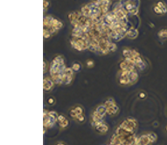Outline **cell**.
Segmentation results:
<instances>
[{"mask_svg": "<svg viewBox=\"0 0 167 145\" xmlns=\"http://www.w3.org/2000/svg\"><path fill=\"white\" fill-rule=\"evenodd\" d=\"M66 68L67 66H66L63 56L57 55L53 59L49 66V72H50V77L54 80L55 84L63 85V76Z\"/></svg>", "mask_w": 167, "mask_h": 145, "instance_id": "1", "label": "cell"}, {"mask_svg": "<svg viewBox=\"0 0 167 145\" xmlns=\"http://www.w3.org/2000/svg\"><path fill=\"white\" fill-rule=\"evenodd\" d=\"M89 37L88 33H84L83 35L80 37H74L72 36V38L70 40V43L72 47L74 50L78 52H81L83 50L88 49V45H89Z\"/></svg>", "mask_w": 167, "mask_h": 145, "instance_id": "2", "label": "cell"}, {"mask_svg": "<svg viewBox=\"0 0 167 145\" xmlns=\"http://www.w3.org/2000/svg\"><path fill=\"white\" fill-rule=\"evenodd\" d=\"M137 121L136 119H134V118H127L120 124L121 128H124V130H126L129 132H131V133H134V131L137 128Z\"/></svg>", "mask_w": 167, "mask_h": 145, "instance_id": "3", "label": "cell"}, {"mask_svg": "<svg viewBox=\"0 0 167 145\" xmlns=\"http://www.w3.org/2000/svg\"><path fill=\"white\" fill-rule=\"evenodd\" d=\"M57 119L49 116V112L47 109H44L43 114V125H44V133H46L47 128H51L55 125Z\"/></svg>", "mask_w": 167, "mask_h": 145, "instance_id": "4", "label": "cell"}, {"mask_svg": "<svg viewBox=\"0 0 167 145\" xmlns=\"http://www.w3.org/2000/svg\"><path fill=\"white\" fill-rule=\"evenodd\" d=\"M62 27H63V23H62L59 18H54V20H53L52 26H51L50 28L47 29V30H49V31L53 33V35H54V34H56V33L60 31Z\"/></svg>", "mask_w": 167, "mask_h": 145, "instance_id": "5", "label": "cell"}, {"mask_svg": "<svg viewBox=\"0 0 167 145\" xmlns=\"http://www.w3.org/2000/svg\"><path fill=\"white\" fill-rule=\"evenodd\" d=\"M97 3V4L99 5V7L102 10V12L103 15L108 13L109 12V9L110 7L111 1L110 0H99V1H95Z\"/></svg>", "mask_w": 167, "mask_h": 145, "instance_id": "6", "label": "cell"}, {"mask_svg": "<svg viewBox=\"0 0 167 145\" xmlns=\"http://www.w3.org/2000/svg\"><path fill=\"white\" fill-rule=\"evenodd\" d=\"M54 84H55V83H54V80H53L51 77H48V76L44 77V80H43L44 91L48 92V91H50V90H52L54 86Z\"/></svg>", "mask_w": 167, "mask_h": 145, "instance_id": "7", "label": "cell"}, {"mask_svg": "<svg viewBox=\"0 0 167 145\" xmlns=\"http://www.w3.org/2000/svg\"><path fill=\"white\" fill-rule=\"evenodd\" d=\"M95 128L96 130V132H98L99 134H106L109 131V125L106 122H102L97 124L96 126H95Z\"/></svg>", "mask_w": 167, "mask_h": 145, "instance_id": "8", "label": "cell"}, {"mask_svg": "<svg viewBox=\"0 0 167 145\" xmlns=\"http://www.w3.org/2000/svg\"><path fill=\"white\" fill-rule=\"evenodd\" d=\"M136 145H149L150 144V138L148 136V134L142 135L141 136L136 137Z\"/></svg>", "mask_w": 167, "mask_h": 145, "instance_id": "9", "label": "cell"}, {"mask_svg": "<svg viewBox=\"0 0 167 145\" xmlns=\"http://www.w3.org/2000/svg\"><path fill=\"white\" fill-rule=\"evenodd\" d=\"M138 31H137V29H136V28H133V27H131V28H129V30H128V32H127V33H126V38H129V40H135V38H137V36H138Z\"/></svg>", "mask_w": 167, "mask_h": 145, "instance_id": "10", "label": "cell"}, {"mask_svg": "<svg viewBox=\"0 0 167 145\" xmlns=\"http://www.w3.org/2000/svg\"><path fill=\"white\" fill-rule=\"evenodd\" d=\"M102 122H103V118L101 117L99 114H97V113L95 111H94L93 114H92V125L95 127L99 123Z\"/></svg>", "mask_w": 167, "mask_h": 145, "instance_id": "11", "label": "cell"}, {"mask_svg": "<svg viewBox=\"0 0 167 145\" xmlns=\"http://www.w3.org/2000/svg\"><path fill=\"white\" fill-rule=\"evenodd\" d=\"M119 112V108L116 105V103H114L112 105L107 107V114L109 116H115Z\"/></svg>", "mask_w": 167, "mask_h": 145, "instance_id": "12", "label": "cell"}, {"mask_svg": "<svg viewBox=\"0 0 167 145\" xmlns=\"http://www.w3.org/2000/svg\"><path fill=\"white\" fill-rule=\"evenodd\" d=\"M95 111L97 113V114H99V116H101V117L104 118V116L107 114V108H106V106L104 105V104H102V105H99L98 107L95 109Z\"/></svg>", "mask_w": 167, "mask_h": 145, "instance_id": "13", "label": "cell"}, {"mask_svg": "<svg viewBox=\"0 0 167 145\" xmlns=\"http://www.w3.org/2000/svg\"><path fill=\"white\" fill-rule=\"evenodd\" d=\"M81 12L87 18H90L91 17V8H90V4H84L81 9Z\"/></svg>", "mask_w": 167, "mask_h": 145, "instance_id": "14", "label": "cell"}, {"mask_svg": "<svg viewBox=\"0 0 167 145\" xmlns=\"http://www.w3.org/2000/svg\"><path fill=\"white\" fill-rule=\"evenodd\" d=\"M129 80H130L131 85L135 84V83H136V81H137V80H138L137 71H136V70H134V71L129 72Z\"/></svg>", "mask_w": 167, "mask_h": 145, "instance_id": "15", "label": "cell"}, {"mask_svg": "<svg viewBox=\"0 0 167 145\" xmlns=\"http://www.w3.org/2000/svg\"><path fill=\"white\" fill-rule=\"evenodd\" d=\"M119 83L122 86H129L131 85L130 80L129 79V76H123V75H119Z\"/></svg>", "mask_w": 167, "mask_h": 145, "instance_id": "16", "label": "cell"}, {"mask_svg": "<svg viewBox=\"0 0 167 145\" xmlns=\"http://www.w3.org/2000/svg\"><path fill=\"white\" fill-rule=\"evenodd\" d=\"M122 56L124 59H130L132 57V49L130 48H125L122 50Z\"/></svg>", "mask_w": 167, "mask_h": 145, "instance_id": "17", "label": "cell"}, {"mask_svg": "<svg viewBox=\"0 0 167 145\" xmlns=\"http://www.w3.org/2000/svg\"><path fill=\"white\" fill-rule=\"evenodd\" d=\"M156 5H157V6H158L159 8H160L161 10H162L163 14L167 13V6H166L165 3H164V2H163L162 0H159V1H157V4H156Z\"/></svg>", "mask_w": 167, "mask_h": 145, "instance_id": "18", "label": "cell"}, {"mask_svg": "<svg viewBox=\"0 0 167 145\" xmlns=\"http://www.w3.org/2000/svg\"><path fill=\"white\" fill-rule=\"evenodd\" d=\"M71 68H72V69L74 70V72H79L80 70L81 69V64L80 62H78V61H76V62L73 63Z\"/></svg>", "mask_w": 167, "mask_h": 145, "instance_id": "19", "label": "cell"}, {"mask_svg": "<svg viewBox=\"0 0 167 145\" xmlns=\"http://www.w3.org/2000/svg\"><path fill=\"white\" fill-rule=\"evenodd\" d=\"M148 136H149V138H150V144H151V142H155L157 139V134L154 133V132H150V133H148Z\"/></svg>", "mask_w": 167, "mask_h": 145, "instance_id": "20", "label": "cell"}, {"mask_svg": "<svg viewBox=\"0 0 167 145\" xmlns=\"http://www.w3.org/2000/svg\"><path fill=\"white\" fill-rule=\"evenodd\" d=\"M157 36L160 38H167V29H162L157 32Z\"/></svg>", "mask_w": 167, "mask_h": 145, "instance_id": "21", "label": "cell"}, {"mask_svg": "<svg viewBox=\"0 0 167 145\" xmlns=\"http://www.w3.org/2000/svg\"><path fill=\"white\" fill-rule=\"evenodd\" d=\"M43 36H44V38H46V40H47V38H52L54 35H53V33L51 32L49 30L47 29H43Z\"/></svg>", "mask_w": 167, "mask_h": 145, "instance_id": "22", "label": "cell"}, {"mask_svg": "<svg viewBox=\"0 0 167 145\" xmlns=\"http://www.w3.org/2000/svg\"><path fill=\"white\" fill-rule=\"evenodd\" d=\"M73 108H74V110L75 111V113H76L77 116L83 114V108L81 107V106H75V107H74Z\"/></svg>", "mask_w": 167, "mask_h": 145, "instance_id": "23", "label": "cell"}, {"mask_svg": "<svg viewBox=\"0 0 167 145\" xmlns=\"http://www.w3.org/2000/svg\"><path fill=\"white\" fill-rule=\"evenodd\" d=\"M116 49H117V46H116V45H115V43H114V42L111 41L109 46V52H115Z\"/></svg>", "mask_w": 167, "mask_h": 145, "instance_id": "24", "label": "cell"}, {"mask_svg": "<svg viewBox=\"0 0 167 145\" xmlns=\"http://www.w3.org/2000/svg\"><path fill=\"white\" fill-rule=\"evenodd\" d=\"M58 124H59V126H60L61 128H67V127L69 125V122H68V120H67V119H66L65 121H63L62 122H60V123H58Z\"/></svg>", "mask_w": 167, "mask_h": 145, "instance_id": "25", "label": "cell"}, {"mask_svg": "<svg viewBox=\"0 0 167 145\" xmlns=\"http://www.w3.org/2000/svg\"><path fill=\"white\" fill-rule=\"evenodd\" d=\"M153 12H155L156 14H157V15H163L162 10H161V9L159 8L157 5H156V4H155V6L153 7Z\"/></svg>", "mask_w": 167, "mask_h": 145, "instance_id": "26", "label": "cell"}, {"mask_svg": "<svg viewBox=\"0 0 167 145\" xmlns=\"http://www.w3.org/2000/svg\"><path fill=\"white\" fill-rule=\"evenodd\" d=\"M86 66L87 68H93L94 66H95V62H94V60H88L86 61Z\"/></svg>", "mask_w": 167, "mask_h": 145, "instance_id": "27", "label": "cell"}, {"mask_svg": "<svg viewBox=\"0 0 167 145\" xmlns=\"http://www.w3.org/2000/svg\"><path fill=\"white\" fill-rule=\"evenodd\" d=\"M67 119L66 118V116H64V114H59L58 116V118H57V123H60V122H62L63 121H65V120Z\"/></svg>", "mask_w": 167, "mask_h": 145, "instance_id": "28", "label": "cell"}, {"mask_svg": "<svg viewBox=\"0 0 167 145\" xmlns=\"http://www.w3.org/2000/svg\"><path fill=\"white\" fill-rule=\"evenodd\" d=\"M49 5H50V3H49L48 0H44L43 1V8H44V12H47V10L49 8Z\"/></svg>", "mask_w": 167, "mask_h": 145, "instance_id": "29", "label": "cell"}, {"mask_svg": "<svg viewBox=\"0 0 167 145\" xmlns=\"http://www.w3.org/2000/svg\"><path fill=\"white\" fill-rule=\"evenodd\" d=\"M85 120H86V118H85L84 114H80V116H78L77 118H76V121H78L79 122H84Z\"/></svg>", "mask_w": 167, "mask_h": 145, "instance_id": "30", "label": "cell"}, {"mask_svg": "<svg viewBox=\"0 0 167 145\" xmlns=\"http://www.w3.org/2000/svg\"><path fill=\"white\" fill-rule=\"evenodd\" d=\"M70 116H71V117H72L74 120H76V118H77V116H78L77 114H76L75 111L74 110V108H73L70 109Z\"/></svg>", "mask_w": 167, "mask_h": 145, "instance_id": "31", "label": "cell"}, {"mask_svg": "<svg viewBox=\"0 0 167 145\" xmlns=\"http://www.w3.org/2000/svg\"><path fill=\"white\" fill-rule=\"evenodd\" d=\"M49 116H52V117H54V118H55V119H57V118H58L59 114L56 112V111L53 110V111H49Z\"/></svg>", "mask_w": 167, "mask_h": 145, "instance_id": "32", "label": "cell"}, {"mask_svg": "<svg viewBox=\"0 0 167 145\" xmlns=\"http://www.w3.org/2000/svg\"><path fill=\"white\" fill-rule=\"evenodd\" d=\"M47 103H48L49 105H54V104L55 103V99H54V97H49V98L47 99Z\"/></svg>", "mask_w": 167, "mask_h": 145, "instance_id": "33", "label": "cell"}, {"mask_svg": "<svg viewBox=\"0 0 167 145\" xmlns=\"http://www.w3.org/2000/svg\"><path fill=\"white\" fill-rule=\"evenodd\" d=\"M47 68H48V65H47V60H44V64H43V71H44V74H46V72H47Z\"/></svg>", "mask_w": 167, "mask_h": 145, "instance_id": "34", "label": "cell"}, {"mask_svg": "<svg viewBox=\"0 0 167 145\" xmlns=\"http://www.w3.org/2000/svg\"><path fill=\"white\" fill-rule=\"evenodd\" d=\"M138 96H139V98L143 99V98H145V97H146V94H145V93H140Z\"/></svg>", "mask_w": 167, "mask_h": 145, "instance_id": "35", "label": "cell"}, {"mask_svg": "<svg viewBox=\"0 0 167 145\" xmlns=\"http://www.w3.org/2000/svg\"><path fill=\"white\" fill-rule=\"evenodd\" d=\"M56 145H67V144H65L64 142H58Z\"/></svg>", "mask_w": 167, "mask_h": 145, "instance_id": "36", "label": "cell"}, {"mask_svg": "<svg viewBox=\"0 0 167 145\" xmlns=\"http://www.w3.org/2000/svg\"><path fill=\"white\" fill-rule=\"evenodd\" d=\"M94 1H99V0H94Z\"/></svg>", "mask_w": 167, "mask_h": 145, "instance_id": "37", "label": "cell"}, {"mask_svg": "<svg viewBox=\"0 0 167 145\" xmlns=\"http://www.w3.org/2000/svg\"><path fill=\"white\" fill-rule=\"evenodd\" d=\"M166 131H167V126H166Z\"/></svg>", "mask_w": 167, "mask_h": 145, "instance_id": "38", "label": "cell"}]
</instances>
